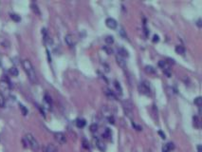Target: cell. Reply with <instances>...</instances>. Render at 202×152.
I'll list each match as a JSON object with an SVG mask.
<instances>
[{"mask_svg": "<svg viewBox=\"0 0 202 152\" xmlns=\"http://www.w3.org/2000/svg\"><path fill=\"white\" fill-rule=\"evenodd\" d=\"M23 68H24V70L26 71L27 75H28L29 79L32 82V83H36L37 82V75H36L35 69H34V67L32 66V64L30 60H24L22 62Z\"/></svg>", "mask_w": 202, "mask_h": 152, "instance_id": "1", "label": "cell"}, {"mask_svg": "<svg viewBox=\"0 0 202 152\" xmlns=\"http://www.w3.org/2000/svg\"><path fill=\"white\" fill-rule=\"evenodd\" d=\"M24 143L26 144L25 147H27V144H28V147H31L33 151H38L39 144H38V142H37V140L33 137L32 134H31V133L26 134L25 138H24Z\"/></svg>", "mask_w": 202, "mask_h": 152, "instance_id": "2", "label": "cell"}, {"mask_svg": "<svg viewBox=\"0 0 202 152\" xmlns=\"http://www.w3.org/2000/svg\"><path fill=\"white\" fill-rule=\"evenodd\" d=\"M11 90V85L7 80H0V93H9Z\"/></svg>", "mask_w": 202, "mask_h": 152, "instance_id": "3", "label": "cell"}, {"mask_svg": "<svg viewBox=\"0 0 202 152\" xmlns=\"http://www.w3.org/2000/svg\"><path fill=\"white\" fill-rule=\"evenodd\" d=\"M138 90L141 94H144V95H148L150 93V87L149 85L146 83V82H141L140 85H138Z\"/></svg>", "mask_w": 202, "mask_h": 152, "instance_id": "4", "label": "cell"}, {"mask_svg": "<svg viewBox=\"0 0 202 152\" xmlns=\"http://www.w3.org/2000/svg\"><path fill=\"white\" fill-rule=\"evenodd\" d=\"M54 138H55L56 142L60 144H66V142H67L66 135H65L63 132H56L55 134H54Z\"/></svg>", "mask_w": 202, "mask_h": 152, "instance_id": "5", "label": "cell"}, {"mask_svg": "<svg viewBox=\"0 0 202 152\" xmlns=\"http://www.w3.org/2000/svg\"><path fill=\"white\" fill-rule=\"evenodd\" d=\"M123 108H124V111L126 115H127L129 118H132V104H131L129 101H124L123 102Z\"/></svg>", "mask_w": 202, "mask_h": 152, "instance_id": "6", "label": "cell"}, {"mask_svg": "<svg viewBox=\"0 0 202 152\" xmlns=\"http://www.w3.org/2000/svg\"><path fill=\"white\" fill-rule=\"evenodd\" d=\"M65 41L69 47H74L75 44H76V39H75L74 35L71 34V33H68L65 36Z\"/></svg>", "mask_w": 202, "mask_h": 152, "instance_id": "7", "label": "cell"}, {"mask_svg": "<svg viewBox=\"0 0 202 152\" xmlns=\"http://www.w3.org/2000/svg\"><path fill=\"white\" fill-rule=\"evenodd\" d=\"M105 25L107 26L109 29H112V30H114V29L117 28L118 24H117V21L114 19V18H111V17H109V18H107V19L105 20Z\"/></svg>", "mask_w": 202, "mask_h": 152, "instance_id": "8", "label": "cell"}, {"mask_svg": "<svg viewBox=\"0 0 202 152\" xmlns=\"http://www.w3.org/2000/svg\"><path fill=\"white\" fill-rule=\"evenodd\" d=\"M116 60H117L118 65H119L122 69H125V68H126V61L124 60V58H122V57H121V56L118 55L116 57Z\"/></svg>", "mask_w": 202, "mask_h": 152, "instance_id": "9", "label": "cell"}, {"mask_svg": "<svg viewBox=\"0 0 202 152\" xmlns=\"http://www.w3.org/2000/svg\"><path fill=\"white\" fill-rule=\"evenodd\" d=\"M43 151L44 152H56L57 151V148H56V147L54 146V144H48L44 147Z\"/></svg>", "mask_w": 202, "mask_h": 152, "instance_id": "10", "label": "cell"}, {"mask_svg": "<svg viewBox=\"0 0 202 152\" xmlns=\"http://www.w3.org/2000/svg\"><path fill=\"white\" fill-rule=\"evenodd\" d=\"M118 55L122 57V58H125V57H128L129 54H128V51L125 50L124 48H119L118 49Z\"/></svg>", "mask_w": 202, "mask_h": 152, "instance_id": "11", "label": "cell"}, {"mask_svg": "<svg viewBox=\"0 0 202 152\" xmlns=\"http://www.w3.org/2000/svg\"><path fill=\"white\" fill-rule=\"evenodd\" d=\"M95 141H96V147H97L101 151H103V150L105 149V144H103V142H102V140H100V139H96Z\"/></svg>", "mask_w": 202, "mask_h": 152, "instance_id": "12", "label": "cell"}, {"mask_svg": "<svg viewBox=\"0 0 202 152\" xmlns=\"http://www.w3.org/2000/svg\"><path fill=\"white\" fill-rule=\"evenodd\" d=\"M86 122L85 119H81V118H79V119L76 120V125H77L79 128L83 127L85 125H86Z\"/></svg>", "mask_w": 202, "mask_h": 152, "instance_id": "13", "label": "cell"}, {"mask_svg": "<svg viewBox=\"0 0 202 152\" xmlns=\"http://www.w3.org/2000/svg\"><path fill=\"white\" fill-rule=\"evenodd\" d=\"M176 52L180 54V55H184L185 54V49L181 45H178V46L176 47Z\"/></svg>", "mask_w": 202, "mask_h": 152, "instance_id": "14", "label": "cell"}, {"mask_svg": "<svg viewBox=\"0 0 202 152\" xmlns=\"http://www.w3.org/2000/svg\"><path fill=\"white\" fill-rule=\"evenodd\" d=\"M111 136H112V133H111V130L109 129V128H105V132L102 133V137L105 139H109L111 138Z\"/></svg>", "mask_w": 202, "mask_h": 152, "instance_id": "15", "label": "cell"}, {"mask_svg": "<svg viewBox=\"0 0 202 152\" xmlns=\"http://www.w3.org/2000/svg\"><path fill=\"white\" fill-rule=\"evenodd\" d=\"M105 94H106V96L109 97L110 99H113L115 100L116 99V95L114 94V92L112 90H110V89H105Z\"/></svg>", "mask_w": 202, "mask_h": 152, "instance_id": "16", "label": "cell"}, {"mask_svg": "<svg viewBox=\"0 0 202 152\" xmlns=\"http://www.w3.org/2000/svg\"><path fill=\"white\" fill-rule=\"evenodd\" d=\"M145 70L150 74H156V69L152 66H146L145 67Z\"/></svg>", "mask_w": 202, "mask_h": 152, "instance_id": "17", "label": "cell"}, {"mask_svg": "<svg viewBox=\"0 0 202 152\" xmlns=\"http://www.w3.org/2000/svg\"><path fill=\"white\" fill-rule=\"evenodd\" d=\"M105 43L108 45H112L114 43V38H113V36H111V35H107L106 37H105Z\"/></svg>", "mask_w": 202, "mask_h": 152, "instance_id": "18", "label": "cell"}, {"mask_svg": "<svg viewBox=\"0 0 202 152\" xmlns=\"http://www.w3.org/2000/svg\"><path fill=\"white\" fill-rule=\"evenodd\" d=\"M193 120H194V125L197 128H199L200 127V121H199V118L197 116H194V118H193Z\"/></svg>", "mask_w": 202, "mask_h": 152, "instance_id": "19", "label": "cell"}, {"mask_svg": "<svg viewBox=\"0 0 202 152\" xmlns=\"http://www.w3.org/2000/svg\"><path fill=\"white\" fill-rule=\"evenodd\" d=\"M10 73H11L12 76H17L18 75V69L15 68V67H11L10 69Z\"/></svg>", "mask_w": 202, "mask_h": 152, "instance_id": "20", "label": "cell"}, {"mask_svg": "<svg viewBox=\"0 0 202 152\" xmlns=\"http://www.w3.org/2000/svg\"><path fill=\"white\" fill-rule=\"evenodd\" d=\"M11 18L13 20V21H15V22H19L20 20H21L20 16L16 14H11Z\"/></svg>", "mask_w": 202, "mask_h": 152, "instance_id": "21", "label": "cell"}, {"mask_svg": "<svg viewBox=\"0 0 202 152\" xmlns=\"http://www.w3.org/2000/svg\"><path fill=\"white\" fill-rule=\"evenodd\" d=\"M19 108H20V110H21V112H22L23 115H24V116H26V115L28 114V109L26 108L25 105H21V104H20Z\"/></svg>", "mask_w": 202, "mask_h": 152, "instance_id": "22", "label": "cell"}, {"mask_svg": "<svg viewBox=\"0 0 202 152\" xmlns=\"http://www.w3.org/2000/svg\"><path fill=\"white\" fill-rule=\"evenodd\" d=\"M194 105H197L198 108H200L201 107V105H202V98L201 97H197V98H196L194 99Z\"/></svg>", "mask_w": 202, "mask_h": 152, "instance_id": "23", "label": "cell"}, {"mask_svg": "<svg viewBox=\"0 0 202 152\" xmlns=\"http://www.w3.org/2000/svg\"><path fill=\"white\" fill-rule=\"evenodd\" d=\"M31 10H32L36 14H40V11H39V9H38V6L36 5V4H34V3L31 4Z\"/></svg>", "mask_w": 202, "mask_h": 152, "instance_id": "24", "label": "cell"}, {"mask_svg": "<svg viewBox=\"0 0 202 152\" xmlns=\"http://www.w3.org/2000/svg\"><path fill=\"white\" fill-rule=\"evenodd\" d=\"M115 87H116V89L118 90V92H119L120 94H122V87H121V85H120L119 82H117V81H115Z\"/></svg>", "mask_w": 202, "mask_h": 152, "instance_id": "25", "label": "cell"}, {"mask_svg": "<svg viewBox=\"0 0 202 152\" xmlns=\"http://www.w3.org/2000/svg\"><path fill=\"white\" fill-rule=\"evenodd\" d=\"M5 107V97L2 93H0V108Z\"/></svg>", "mask_w": 202, "mask_h": 152, "instance_id": "26", "label": "cell"}, {"mask_svg": "<svg viewBox=\"0 0 202 152\" xmlns=\"http://www.w3.org/2000/svg\"><path fill=\"white\" fill-rule=\"evenodd\" d=\"M83 147L86 148V149H89L90 148V146H89V143L86 139H83Z\"/></svg>", "mask_w": 202, "mask_h": 152, "instance_id": "27", "label": "cell"}, {"mask_svg": "<svg viewBox=\"0 0 202 152\" xmlns=\"http://www.w3.org/2000/svg\"><path fill=\"white\" fill-rule=\"evenodd\" d=\"M89 129H90V131H91V132H93V133L96 132V131L98 130V125L96 124H92L89 127Z\"/></svg>", "mask_w": 202, "mask_h": 152, "instance_id": "28", "label": "cell"}, {"mask_svg": "<svg viewBox=\"0 0 202 152\" xmlns=\"http://www.w3.org/2000/svg\"><path fill=\"white\" fill-rule=\"evenodd\" d=\"M164 73L166 74L167 77H170L171 76V69L170 68H164Z\"/></svg>", "mask_w": 202, "mask_h": 152, "instance_id": "29", "label": "cell"}, {"mask_svg": "<svg viewBox=\"0 0 202 152\" xmlns=\"http://www.w3.org/2000/svg\"><path fill=\"white\" fill-rule=\"evenodd\" d=\"M165 146H166V147L168 148L169 151H171L172 149H174V148H175V146H174V144H173V143H168V144H166Z\"/></svg>", "mask_w": 202, "mask_h": 152, "instance_id": "30", "label": "cell"}, {"mask_svg": "<svg viewBox=\"0 0 202 152\" xmlns=\"http://www.w3.org/2000/svg\"><path fill=\"white\" fill-rule=\"evenodd\" d=\"M158 66L161 67V68H162V69H164L165 66H166V61H163V60L159 61L158 62Z\"/></svg>", "mask_w": 202, "mask_h": 152, "instance_id": "31", "label": "cell"}, {"mask_svg": "<svg viewBox=\"0 0 202 152\" xmlns=\"http://www.w3.org/2000/svg\"><path fill=\"white\" fill-rule=\"evenodd\" d=\"M45 100H46V102H47L48 104H50V103L52 102V101H51V98H50V96L48 94H46V95H45Z\"/></svg>", "mask_w": 202, "mask_h": 152, "instance_id": "32", "label": "cell"}, {"mask_svg": "<svg viewBox=\"0 0 202 152\" xmlns=\"http://www.w3.org/2000/svg\"><path fill=\"white\" fill-rule=\"evenodd\" d=\"M107 120H108V122H109L110 124H115V119H114V117H113V116H109V117L107 118Z\"/></svg>", "mask_w": 202, "mask_h": 152, "instance_id": "33", "label": "cell"}, {"mask_svg": "<svg viewBox=\"0 0 202 152\" xmlns=\"http://www.w3.org/2000/svg\"><path fill=\"white\" fill-rule=\"evenodd\" d=\"M103 50H105V51L107 52V54H111V53H112V51H113V50H112V49H109V48H107V47H105V48H103Z\"/></svg>", "mask_w": 202, "mask_h": 152, "instance_id": "34", "label": "cell"}, {"mask_svg": "<svg viewBox=\"0 0 202 152\" xmlns=\"http://www.w3.org/2000/svg\"><path fill=\"white\" fill-rule=\"evenodd\" d=\"M158 41H159V37H158V35L155 34V35L153 36V42L156 43V42H158Z\"/></svg>", "mask_w": 202, "mask_h": 152, "instance_id": "35", "label": "cell"}, {"mask_svg": "<svg viewBox=\"0 0 202 152\" xmlns=\"http://www.w3.org/2000/svg\"><path fill=\"white\" fill-rule=\"evenodd\" d=\"M132 125H133V127H135V128H136L137 130H138V131H141V130L142 129V128H141V127H140V125H137V124H136L135 123H133V124H132Z\"/></svg>", "mask_w": 202, "mask_h": 152, "instance_id": "36", "label": "cell"}, {"mask_svg": "<svg viewBox=\"0 0 202 152\" xmlns=\"http://www.w3.org/2000/svg\"><path fill=\"white\" fill-rule=\"evenodd\" d=\"M158 134L161 136V138L162 139H165V134H164V133H162L161 131H158Z\"/></svg>", "mask_w": 202, "mask_h": 152, "instance_id": "37", "label": "cell"}, {"mask_svg": "<svg viewBox=\"0 0 202 152\" xmlns=\"http://www.w3.org/2000/svg\"><path fill=\"white\" fill-rule=\"evenodd\" d=\"M197 25L198 26V27H201V19H200V18H199V19H198V20H197Z\"/></svg>", "mask_w": 202, "mask_h": 152, "instance_id": "38", "label": "cell"}, {"mask_svg": "<svg viewBox=\"0 0 202 152\" xmlns=\"http://www.w3.org/2000/svg\"><path fill=\"white\" fill-rule=\"evenodd\" d=\"M167 60H168V61H167V62H168V64H174L175 63L173 59H167Z\"/></svg>", "mask_w": 202, "mask_h": 152, "instance_id": "39", "label": "cell"}, {"mask_svg": "<svg viewBox=\"0 0 202 152\" xmlns=\"http://www.w3.org/2000/svg\"><path fill=\"white\" fill-rule=\"evenodd\" d=\"M197 152H202V150H201V146H197Z\"/></svg>", "mask_w": 202, "mask_h": 152, "instance_id": "40", "label": "cell"}, {"mask_svg": "<svg viewBox=\"0 0 202 152\" xmlns=\"http://www.w3.org/2000/svg\"><path fill=\"white\" fill-rule=\"evenodd\" d=\"M0 66H1V62H0Z\"/></svg>", "mask_w": 202, "mask_h": 152, "instance_id": "41", "label": "cell"}]
</instances>
